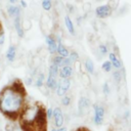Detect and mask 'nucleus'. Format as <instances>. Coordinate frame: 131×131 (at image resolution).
Listing matches in <instances>:
<instances>
[{"mask_svg":"<svg viewBox=\"0 0 131 131\" xmlns=\"http://www.w3.org/2000/svg\"><path fill=\"white\" fill-rule=\"evenodd\" d=\"M26 102V89L18 80L5 86L0 92V112L10 121L18 119Z\"/></svg>","mask_w":131,"mask_h":131,"instance_id":"1","label":"nucleus"},{"mask_svg":"<svg viewBox=\"0 0 131 131\" xmlns=\"http://www.w3.org/2000/svg\"><path fill=\"white\" fill-rule=\"evenodd\" d=\"M104 116H105V108L103 105L99 103L93 104V123L96 126H100L104 122Z\"/></svg>","mask_w":131,"mask_h":131,"instance_id":"2","label":"nucleus"},{"mask_svg":"<svg viewBox=\"0 0 131 131\" xmlns=\"http://www.w3.org/2000/svg\"><path fill=\"white\" fill-rule=\"evenodd\" d=\"M72 86V81L71 79H60L58 80V85H57V88L55 89V94L59 97L63 96L67 94V92L70 90Z\"/></svg>","mask_w":131,"mask_h":131,"instance_id":"3","label":"nucleus"},{"mask_svg":"<svg viewBox=\"0 0 131 131\" xmlns=\"http://www.w3.org/2000/svg\"><path fill=\"white\" fill-rule=\"evenodd\" d=\"M52 121H53V126L55 128H59L64 125V115L62 113V110L59 106L53 107Z\"/></svg>","mask_w":131,"mask_h":131,"instance_id":"4","label":"nucleus"},{"mask_svg":"<svg viewBox=\"0 0 131 131\" xmlns=\"http://www.w3.org/2000/svg\"><path fill=\"white\" fill-rule=\"evenodd\" d=\"M113 13V7L110 4H102L95 8V15L98 18H106Z\"/></svg>","mask_w":131,"mask_h":131,"instance_id":"5","label":"nucleus"},{"mask_svg":"<svg viewBox=\"0 0 131 131\" xmlns=\"http://www.w3.org/2000/svg\"><path fill=\"white\" fill-rule=\"evenodd\" d=\"M45 43L47 46V50L51 55L56 54V48H57V42L55 40L54 35L52 34H48L45 36Z\"/></svg>","mask_w":131,"mask_h":131,"instance_id":"6","label":"nucleus"},{"mask_svg":"<svg viewBox=\"0 0 131 131\" xmlns=\"http://www.w3.org/2000/svg\"><path fill=\"white\" fill-rule=\"evenodd\" d=\"M90 107V99L86 96H81L78 100V113L79 115H84L88 112Z\"/></svg>","mask_w":131,"mask_h":131,"instance_id":"7","label":"nucleus"},{"mask_svg":"<svg viewBox=\"0 0 131 131\" xmlns=\"http://www.w3.org/2000/svg\"><path fill=\"white\" fill-rule=\"evenodd\" d=\"M13 27L16 33V36L18 38H24L25 37V30L23 27V19H21V15L20 16H16L13 18Z\"/></svg>","mask_w":131,"mask_h":131,"instance_id":"8","label":"nucleus"},{"mask_svg":"<svg viewBox=\"0 0 131 131\" xmlns=\"http://www.w3.org/2000/svg\"><path fill=\"white\" fill-rule=\"evenodd\" d=\"M73 74H74L73 66H62L59 68L58 77L60 79H71Z\"/></svg>","mask_w":131,"mask_h":131,"instance_id":"9","label":"nucleus"},{"mask_svg":"<svg viewBox=\"0 0 131 131\" xmlns=\"http://www.w3.org/2000/svg\"><path fill=\"white\" fill-rule=\"evenodd\" d=\"M108 60L112 62L113 64V68L115 70H122L123 69V64H122V61L120 59V57L118 56V54L114 51L112 52H108Z\"/></svg>","mask_w":131,"mask_h":131,"instance_id":"10","label":"nucleus"},{"mask_svg":"<svg viewBox=\"0 0 131 131\" xmlns=\"http://www.w3.org/2000/svg\"><path fill=\"white\" fill-rule=\"evenodd\" d=\"M16 53H17V47L13 44H10L8 46V48L6 49V52H5V57H6V60L10 63L14 62L15 60V57H16Z\"/></svg>","mask_w":131,"mask_h":131,"instance_id":"11","label":"nucleus"},{"mask_svg":"<svg viewBox=\"0 0 131 131\" xmlns=\"http://www.w3.org/2000/svg\"><path fill=\"white\" fill-rule=\"evenodd\" d=\"M6 12L8 14V16L14 18L16 16H20L21 15V7L19 5H15V4H10L6 7Z\"/></svg>","mask_w":131,"mask_h":131,"instance_id":"12","label":"nucleus"},{"mask_svg":"<svg viewBox=\"0 0 131 131\" xmlns=\"http://www.w3.org/2000/svg\"><path fill=\"white\" fill-rule=\"evenodd\" d=\"M57 85H58V80H57V78L52 77V76H50V75H47L46 80H45V86H46V88L49 89V90L55 91V89L57 88Z\"/></svg>","mask_w":131,"mask_h":131,"instance_id":"13","label":"nucleus"},{"mask_svg":"<svg viewBox=\"0 0 131 131\" xmlns=\"http://www.w3.org/2000/svg\"><path fill=\"white\" fill-rule=\"evenodd\" d=\"M63 21H64V26H66V29L68 30V32L70 33V35L72 36H75L76 35V29H75V26H74V23L72 20V18L70 17V15H66L64 18H63Z\"/></svg>","mask_w":131,"mask_h":131,"instance_id":"14","label":"nucleus"},{"mask_svg":"<svg viewBox=\"0 0 131 131\" xmlns=\"http://www.w3.org/2000/svg\"><path fill=\"white\" fill-rule=\"evenodd\" d=\"M45 80H46V76H45V74H44L43 72L38 73V74H37V78H36L35 83H34L35 87L41 89V88L45 85Z\"/></svg>","mask_w":131,"mask_h":131,"instance_id":"15","label":"nucleus"},{"mask_svg":"<svg viewBox=\"0 0 131 131\" xmlns=\"http://www.w3.org/2000/svg\"><path fill=\"white\" fill-rule=\"evenodd\" d=\"M84 68H85V71L90 74V75H93L95 73V67H94V62L90 59V58H86L84 60Z\"/></svg>","mask_w":131,"mask_h":131,"instance_id":"16","label":"nucleus"},{"mask_svg":"<svg viewBox=\"0 0 131 131\" xmlns=\"http://www.w3.org/2000/svg\"><path fill=\"white\" fill-rule=\"evenodd\" d=\"M56 54L62 56V57H67L70 54L69 49L63 45V43H57V48H56Z\"/></svg>","mask_w":131,"mask_h":131,"instance_id":"17","label":"nucleus"},{"mask_svg":"<svg viewBox=\"0 0 131 131\" xmlns=\"http://www.w3.org/2000/svg\"><path fill=\"white\" fill-rule=\"evenodd\" d=\"M58 73H59V67H57L56 64L50 62L49 67H48V75L57 78L58 77Z\"/></svg>","mask_w":131,"mask_h":131,"instance_id":"18","label":"nucleus"},{"mask_svg":"<svg viewBox=\"0 0 131 131\" xmlns=\"http://www.w3.org/2000/svg\"><path fill=\"white\" fill-rule=\"evenodd\" d=\"M123 72H124V69H122V70H115L113 72V79H114V81L117 84L121 83V81L123 79Z\"/></svg>","mask_w":131,"mask_h":131,"instance_id":"19","label":"nucleus"},{"mask_svg":"<svg viewBox=\"0 0 131 131\" xmlns=\"http://www.w3.org/2000/svg\"><path fill=\"white\" fill-rule=\"evenodd\" d=\"M101 70H102L103 72H105V73H111V72H113L114 68H113L112 62H111L108 59H107V60H104V61L101 63Z\"/></svg>","mask_w":131,"mask_h":131,"instance_id":"20","label":"nucleus"},{"mask_svg":"<svg viewBox=\"0 0 131 131\" xmlns=\"http://www.w3.org/2000/svg\"><path fill=\"white\" fill-rule=\"evenodd\" d=\"M62 61H63V57L58 55V54H54L51 58V63H54L59 68L62 67Z\"/></svg>","mask_w":131,"mask_h":131,"instance_id":"21","label":"nucleus"},{"mask_svg":"<svg viewBox=\"0 0 131 131\" xmlns=\"http://www.w3.org/2000/svg\"><path fill=\"white\" fill-rule=\"evenodd\" d=\"M52 0H42L41 1V6L43 8V10L45 11H50L52 9Z\"/></svg>","mask_w":131,"mask_h":131,"instance_id":"22","label":"nucleus"},{"mask_svg":"<svg viewBox=\"0 0 131 131\" xmlns=\"http://www.w3.org/2000/svg\"><path fill=\"white\" fill-rule=\"evenodd\" d=\"M97 50H98V53H99L101 56H104V55L108 54V52H110L108 47H107V45H105V44H99L98 47H97Z\"/></svg>","mask_w":131,"mask_h":131,"instance_id":"23","label":"nucleus"},{"mask_svg":"<svg viewBox=\"0 0 131 131\" xmlns=\"http://www.w3.org/2000/svg\"><path fill=\"white\" fill-rule=\"evenodd\" d=\"M60 103H61V105H63V106H69V105L72 103V97H71L70 95H68V94L61 96V97H60Z\"/></svg>","mask_w":131,"mask_h":131,"instance_id":"24","label":"nucleus"},{"mask_svg":"<svg viewBox=\"0 0 131 131\" xmlns=\"http://www.w3.org/2000/svg\"><path fill=\"white\" fill-rule=\"evenodd\" d=\"M69 57H70V58H71V60H72V61L75 63L77 60H79V58H80V55H79V53H78L77 51L73 50V51H70Z\"/></svg>","mask_w":131,"mask_h":131,"instance_id":"25","label":"nucleus"},{"mask_svg":"<svg viewBox=\"0 0 131 131\" xmlns=\"http://www.w3.org/2000/svg\"><path fill=\"white\" fill-rule=\"evenodd\" d=\"M101 89H102V92H103L104 95H108V94L111 93V87H110V84H108L107 82H104V83L102 84Z\"/></svg>","mask_w":131,"mask_h":131,"instance_id":"26","label":"nucleus"},{"mask_svg":"<svg viewBox=\"0 0 131 131\" xmlns=\"http://www.w3.org/2000/svg\"><path fill=\"white\" fill-rule=\"evenodd\" d=\"M45 112H46L47 120H48V121L52 120V117H53V107H52V106H49V107H47V108L45 110Z\"/></svg>","mask_w":131,"mask_h":131,"instance_id":"27","label":"nucleus"},{"mask_svg":"<svg viewBox=\"0 0 131 131\" xmlns=\"http://www.w3.org/2000/svg\"><path fill=\"white\" fill-rule=\"evenodd\" d=\"M31 26H32V24H31V21L29 20V19H24L23 20V27H24V30L25 31H28V30H30L31 29Z\"/></svg>","mask_w":131,"mask_h":131,"instance_id":"28","label":"nucleus"},{"mask_svg":"<svg viewBox=\"0 0 131 131\" xmlns=\"http://www.w3.org/2000/svg\"><path fill=\"white\" fill-rule=\"evenodd\" d=\"M73 61L71 60V58L69 56L63 57V61H62V66H73Z\"/></svg>","mask_w":131,"mask_h":131,"instance_id":"29","label":"nucleus"},{"mask_svg":"<svg viewBox=\"0 0 131 131\" xmlns=\"http://www.w3.org/2000/svg\"><path fill=\"white\" fill-rule=\"evenodd\" d=\"M5 43V32L4 30L0 31V45H3Z\"/></svg>","mask_w":131,"mask_h":131,"instance_id":"30","label":"nucleus"},{"mask_svg":"<svg viewBox=\"0 0 131 131\" xmlns=\"http://www.w3.org/2000/svg\"><path fill=\"white\" fill-rule=\"evenodd\" d=\"M33 77L32 76H28L26 79H25V84H27V85H32L33 84Z\"/></svg>","mask_w":131,"mask_h":131,"instance_id":"31","label":"nucleus"},{"mask_svg":"<svg viewBox=\"0 0 131 131\" xmlns=\"http://www.w3.org/2000/svg\"><path fill=\"white\" fill-rule=\"evenodd\" d=\"M50 131H68V129H67V127H64V126H62V127H59V128H51V130Z\"/></svg>","mask_w":131,"mask_h":131,"instance_id":"32","label":"nucleus"},{"mask_svg":"<svg viewBox=\"0 0 131 131\" xmlns=\"http://www.w3.org/2000/svg\"><path fill=\"white\" fill-rule=\"evenodd\" d=\"M19 6L21 8H27L28 7V3L26 0H19Z\"/></svg>","mask_w":131,"mask_h":131,"instance_id":"33","label":"nucleus"},{"mask_svg":"<svg viewBox=\"0 0 131 131\" xmlns=\"http://www.w3.org/2000/svg\"><path fill=\"white\" fill-rule=\"evenodd\" d=\"M8 1H9V3H10V4H16L19 0H8Z\"/></svg>","mask_w":131,"mask_h":131,"instance_id":"34","label":"nucleus"},{"mask_svg":"<svg viewBox=\"0 0 131 131\" xmlns=\"http://www.w3.org/2000/svg\"><path fill=\"white\" fill-rule=\"evenodd\" d=\"M1 30H3V28H2V25H1V23H0V31Z\"/></svg>","mask_w":131,"mask_h":131,"instance_id":"35","label":"nucleus"},{"mask_svg":"<svg viewBox=\"0 0 131 131\" xmlns=\"http://www.w3.org/2000/svg\"><path fill=\"white\" fill-rule=\"evenodd\" d=\"M78 131H86V130H85V129H79Z\"/></svg>","mask_w":131,"mask_h":131,"instance_id":"36","label":"nucleus"}]
</instances>
